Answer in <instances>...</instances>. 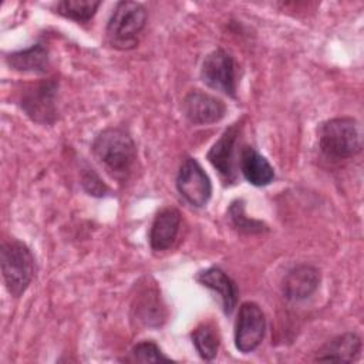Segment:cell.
Returning a JSON list of instances; mask_svg holds the SVG:
<instances>
[{
  "label": "cell",
  "mask_w": 364,
  "mask_h": 364,
  "mask_svg": "<svg viewBox=\"0 0 364 364\" xmlns=\"http://www.w3.org/2000/svg\"><path fill=\"white\" fill-rule=\"evenodd\" d=\"M95 159L115 178L124 179L136 161V146L132 136L122 128H105L92 141Z\"/></svg>",
  "instance_id": "6da1fadb"
},
{
  "label": "cell",
  "mask_w": 364,
  "mask_h": 364,
  "mask_svg": "<svg viewBox=\"0 0 364 364\" xmlns=\"http://www.w3.org/2000/svg\"><path fill=\"white\" fill-rule=\"evenodd\" d=\"M318 146L331 159L353 158L363 149V132L351 117L331 118L318 127Z\"/></svg>",
  "instance_id": "7a4b0ae2"
},
{
  "label": "cell",
  "mask_w": 364,
  "mask_h": 364,
  "mask_svg": "<svg viewBox=\"0 0 364 364\" xmlns=\"http://www.w3.org/2000/svg\"><path fill=\"white\" fill-rule=\"evenodd\" d=\"M146 9L136 1H119L107 24V41L118 50H131L138 44V36L146 24Z\"/></svg>",
  "instance_id": "3957f363"
},
{
  "label": "cell",
  "mask_w": 364,
  "mask_h": 364,
  "mask_svg": "<svg viewBox=\"0 0 364 364\" xmlns=\"http://www.w3.org/2000/svg\"><path fill=\"white\" fill-rule=\"evenodd\" d=\"M0 263L9 293L20 297L30 286L36 272V260L31 250L17 239L6 240L1 245Z\"/></svg>",
  "instance_id": "277c9868"
},
{
  "label": "cell",
  "mask_w": 364,
  "mask_h": 364,
  "mask_svg": "<svg viewBox=\"0 0 364 364\" xmlns=\"http://www.w3.org/2000/svg\"><path fill=\"white\" fill-rule=\"evenodd\" d=\"M200 78L209 88L236 98V63L223 48H216L205 57Z\"/></svg>",
  "instance_id": "5b68a950"
},
{
  "label": "cell",
  "mask_w": 364,
  "mask_h": 364,
  "mask_svg": "<svg viewBox=\"0 0 364 364\" xmlns=\"http://www.w3.org/2000/svg\"><path fill=\"white\" fill-rule=\"evenodd\" d=\"M266 333V317L259 304L245 301L239 307L235 323V346L243 353L255 351Z\"/></svg>",
  "instance_id": "8992f818"
},
{
  "label": "cell",
  "mask_w": 364,
  "mask_h": 364,
  "mask_svg": "<svg viewBox=\"0 0 364 364\" xmlns=\"http://www.w3.org/2000/svg\"><path fill=\"white\" fill-rule=\"evenodd\" d=\"M179 195L192 206H205L212 196V183L208 173L195 158H185L176 176Z\"/></svg>",
  "instance_id": "52a82bcc"
},
{
  "label": "cell",
  "mask_w": 364,
  "mask_h": 364,
  "mask_svg": "<svg viewBox=\"0 0 364 364\" xmlns=\"http://www.w3.org/2000/svg\"><path fill=\"white\" fill-rule=\"evenodd\" d=\"M240 125L233 124L223 131L208 152V159L226 183L236 182V146Z\"/></svg>",
  "instance_id": "ba28073f"
},
{
  "label": "cell",
  "mask_w": 364,
  "mask_h": 364,
  "mask_svg": "<svg viewBox=\"0 0 364 364\" xmlns=\"http://www.w3.org/2000/svg\"><path fill=\"white\" fill-rule=\"evenodd\" d=\"M182 112L186 119L195 125H209L220 121L226 114V105L222 100L193 90L182 101Z\"/></svg>",
  "instance_id": "9c48e42d"
},
{
  "label": "cell",
  "mask_w": 364,
  "mask_h": 364,
  "mask_svg": "<svg viewBox=\"0 0 364 364\" xmlns=\"http://www.w3.org/2000/svg\"><path fill=\"white\" fill-rule=\"evenodd\" d=\"M55 91L54 81H44L26 91L21 97V108L36 122L51 124L55 118Z\"/></svg>",
  "instance_id": "30bf717a"
},
{
  "label": "cell",
  "mask_w": 364,
  "mask_h": 364,
  "mask_svg": "<svg viewBox=\"0 0 364 364\" xmlns=\"http://www.w3.org/2000/svg\"><path fill=\"white\" fill-rule=\"evenodd\" d=\"M320 270L311 264L291 267L282 280V293L290 301L310 297L320 286Z\"/></svg>",
  "instance_id": "8fae6325"
},
{
  "label": "cell",
  "mask_w": 364,
  "mask_h": 364,
  "mask_svg": "<svg viewBox=\"0 0 364 364\" xmlns=\"http://www.w3.org/2000/svg\"><path fill=\"white\" fill-rule=\"evenodd\" d=\"M181 220V212L175 208H164L156 213L149 229V245L152 250L164 252L175 243Z\"/></svg>",
  "instance_id": "7c38bea8"
},
{
  "label": "cell",
  "mask_w": 364,
  "mask_h": 364,
  "mask_svg": "<svg viewBox=\"0 0 364 364\" xmlns=\"http://www.w3.org/2000/svg\"><path fill=\"white\" fill-rule=\"evenodd\" d=\"M196 280L206 289L218 294L225 314H230L237 301L236 283L219 267L212 266L196 274Z\"/></svg>",
  "instance_id": "4fadbf2b"
},
{
  "label": "cell",
  "mask_w": 364,
  "mask_h": 364,
  "mask_svg": "<svg viewBox=\"0 0 364 364\" xmlns=\"http://www.w3.org/2000/svg\"><path fill=\"white\" fill-rule=\"evenodd\" d=\"M361 353V338L355 333H344L327 341L316 354V361L353 363Z\"/></svg>",
  "instance_id": "5bb4252c"
},
{
  "label": "cell",
  "mask_w": 364,
  "mask_h": 364,
  "mask_svg": "<svg viewBox=\"0 0 364 364\" xmlns=\"http://www.w3.org/2000/svg\"><path fill=\"white\" fill-rule=\"evenodd\" d=\"M239 166L243 178L253 186H266L274 179L270 162L255 148L245 146L239 155Z\"/></svg>",
  "instance_id": "9a60e30c"
},
{
  "label": "cell",
  "mask_w": 364,
  "mask_h": 364,
  "mask_svg": "<svg viewBox=\"0 0 364 364\" xmlns=\"http://www.w3.org/2000/svg\"><path fill=\"white\" fill-rule=\"evenodd\" d=\"M6 61L9 67L16 71L41 74L46 73L48 67V51L41 43H37L28 48L9 54Z\"/></svg>",
  "instance_id": "2e32d148"
},
{
  "label": "cell",
  "mask_w": 364,
  "mask_h": 364,
  "mask_svg": "<svg viewBox=\"0 0 364 364\" xmlns=\"http://www.w3.org/2000/svg\"><path fill=\"white\" fill-rule=\"evenodd\" d=\"M136 301V316L146 326H159L164 320V309L159 303V294L151 287H145Z\"/></svg>",
  "instance_id": "e0dca14e"
},
{
  "label": "cell",
  "mask_w": 364,
  "mask_h": 364,
  "mask_svg": "<svg viewBox=\"0 0 364 364\" xmlns=\"http://www.w3.org/2000/svg\"><path fill=\"white\" fill-rule=\"evenodd\" d=\"M219 333L218 328L210 323H202L192 331V343L199 355L210 361L216 357L219 350Z\"/></svg>",
  "instance_id": "ac0fdd59"
},
{
  "label": "cell",
  "mask_w": 364,
  "mask_h": 364,
  "mask_svg": "<svg viewBox=\"0 0 364 364\" xmlns=\"http://www.w3.org/2000/svg\"><path fill=\"white\" fill-rule=\"evenodd\" d=\"M100 4L101 1L97 0H63L55 4V13L65 18L85 23L94 17Z\"/></svg>",
  "instance_id": "d6986e66"
},
{
  "label": "cell",
  "mask_w": 364,
  "mask_h": 364,
  "mask_svg": "<svg viewBox=\"0 0 364 364\" xmlns=\"http://www.w3.org/2000/svg\"><path fill=\"white\" fill-rule=\"evenodd\" d=\"M228 216L233 228L242 233H260L263 230H267L264 223L250 219L245 215V206L242 200H236L230 205L228 210Z\"/></svg>",
  "instance_id": "ffe728a7"
},
{
  "label": "cell",
  "mask_w": 364,
  "mask_h": 364,
  "mask_svg": "<svg viewBox=\"0 0 364 364\" xmlns=\"http://www.w3.org/2000/svg\"><path fill=\"white\" fill-rule=\"evenodd\" d=\"M129 354H131V361H138V363L171 361V358L162 353V350L156 346V343L151 340L138 343L136 346H134Z\"/></svg>",
  "instance_id": "44dd1931"
},
{
  "label": "cell",
  "mask_w": 364,
  "mask_h": 364,
  "mask_svg": "<svg viewBox=\"0 0 364 364\" xmlns=\"http://www.w3.org/2000/svg\"><path fill=\"white\" fill-rule=\"evenodd\" d=\"M82 185L85 188V191L90 193V195H94V196H102L105 195V192L108 191L107 186L102 183V181L100 179V176L91 169H88L84 175H82Z\"/></svg>",
  "instance_id": "7402d4cb"
}]
</instances>
